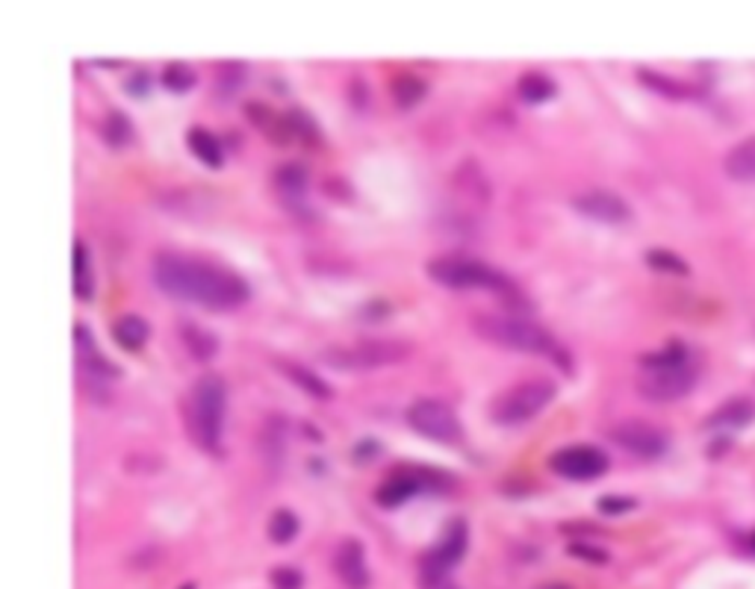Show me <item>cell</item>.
Masks as SVG:
<instances>
[{"label": "cell", "instance_id": "6da1fadb", "mask_svg": "<svg viewBox=\"0 0 755 589\" xmlns=\"http://www.w3.org/2000/svg\"><path fill=\"white\" fill-rule=\"evenodd\" d=\"M154 281L174 298L195 301L210 309L239 307L248 298V283L236 272L180 253L154 257Z\"/></svg>", "mask_w": 755, "mask_h": 589}, {"label": "cell", "instance_id": "7a4b0ae2", "mask_svg": "<svg viewBox=\"0 0 755 589\" xmlns=\"http://www.w3.org/2000/svg\"><path fill=\"white\" fill-rule=\"evenodd\" d=\"M641 365L646 372L638 377V393L650 401H676L697 386V365L690 363V351L681 342L641 356Z\"/></svg>", "mask_w": 755, "mask_h": 589}, {"label": "cell", "instance_id": "3957f363", "mask_svg": "<svg viewBox=\"0 0 755 589\" xmlns=\"http://www.w3.org/2000/svg\"><path fill=\"white\" fill-rule=\"evenodd\" d=\"M227 386L218 374H201L189 389L187 424L192 440L204 451H222V431H225Z\"/></svg>", "mask_w": 755, "mask_h": 589}, {"label": "cell", "instance_id": "277c9868", "mask_svg": "<svg viewBox=\"0 0 755 589\" xmlns=\"http://www.w3.org/2000/svg\"><path fill=\"white\" fill-rule=\"evenodd\" d=\"M428 274L449 290H491L502 295H517V286L508 274L496 272L487 262L461 253H443L428 262Z\"/></svg>", "mask_w": 755, "mask_h": 589}, {"label": "cell", "instance_id": "5b68a950", "mask_svg": "<svg viewBox=\"0 0 755 589\" xmlns=\"http://www.w3.org/2000/svg\"><path fill=\"white\" fill-rule=\"evenodd\" d=\"M478 337L499 342L505 348L517 351H531V354H555V339L546 328H540L529 318L519 316H478L475 318Z\"/></svg>", "mask_w": 755, "mask_h": 589}, {"label": "cell", "instance_id": "8992f818", "mask_svg": "<svg viewBox=\"0 0 755 589\" xmlns=\"http://www.w3.org/2000/svg\"><path fill=\"white\" fill-rule=\"evenodd\" d=\"M557 386L549 377H529L522 384H514L502 395H496L491 404V416L499 424H522L531 416H538L549 401L555 398Z\"/></svg>", "mask_w": 755, "mask_h": 589}, {"label": "cell", "instance_id": "52a82bcc", "mask_svg": "<svg viewBox=\"0 0 755 589\" xmlns=\"http://www.w3.org/2000/svg\"><path fill=\"white\" fill-rule=\"evenodd\" d=\"M410 346L398 342V339H367L349 348H330L325 351V363L337 365V369H375V365H387L405 360Z\"/></svg>", "mask_w": 755, "mask_h": 589}, {"label": "cell", "instance_id": "ba28073f", "mask_svg": "<svg viewBox=\"0 0 755 589\" xmlns=\"http://www.w3.org/2000/svg\"><path fill=\"white\" fill-rule=\"evenodd\" d=\"M449 484L452 480L440 468H393L387 480L375 489V501L381 507H398L422 489H443Z\"/></svg>", "mask_w": 755, "mask_h": 589}, {"label": "cell", "instance_id": "9c48e42d", "mask_svg": "<svg viewBox=\"0 0 755 589\" xmlns=\"http://www.w3.org/2000/svg\"><path fill=\"white\" fill-rule=\"evenodd\" d=\"M407 421L416 433L437 442H458L461 440V419L458 412L440 398H419L410 404Z\"/></svg>", "mask_w": 755, "mask_h": 589}, {"label": "cell", "instance_id": "30bf717a", "mask_svg": "<svg viewBox=\"0 0 755 589\" xmlns=\"http://www.w3.org/2000/svg\"><path fill=\"white\" fill-rule=\"evenodd\" d=\"M552 472L570 480H596L608 472V454L596 445L576 442V445H564L549 457Z\"/></svg>", "mask_w": 755, "mask_h": 589}, {"label": "cell", "instance_id": "8fae6325", "mask_svg": "<svg viewBox=\"0 0 755 589\" xmlns=\"http://www.w3.org/2000/svg\"><path fill=\"white\" fill-rule=\"evenodd\" d=\"M466 543H470V528H466L463 519H454V522L446 524L440 540L422 557V578H446L454 563L466 554Z\"/></svg>", "mask_w": 755, "mask_h": 589}, {"label": "cell", "instance_id": "7c38bea8", "mask_svg": "<svg viewBox=\"0 0 755 589\" xmlns=\"http://www.w3.org/2000/svg\"><path fill=\"white\" fill-rule=\"evenodd\" d=\"M611 440L638 457H661L667 451V433L641 419H626L611 428Z\"/></svg>", "mask_w": 755, "mask_h": 589}, {"label": "cell", "instance_id": "4fadbf2b", "mask_svg": "<svg viewBox=\"0 0 755 589\" xmlns=\"http://www.w3.org/2000/svg\"><path fill=\"white\" fill-rule=\"evenodd\" d=\"M573 204H576L582 216L605 222V225H620V222L632 216V209H629L623 197L617 192H608V189H587V192L573 197Z\"/></svg>", "mask_w": 755, "mask_h": 589}, {"label": "cell", "instance_id": "5bb4252c", "mask_svg": "<svg viewBox=\"0 0 755 589\" xmlns=\"http://www.w3.org/2000/svg\"><path fill=\"white\" fill-rule=\"evenodd\" d=\"M75 342H77V365H80V374H83L86 381L104 384V381H113V377L122 374L113 363H110V360H104L101 351H98L92 333H89V328H86L83 321H77L75 325Z\"/></svg>", "mask_w": 755, "mask_h": 589}, {"label": "cell", "instance_id": "9a60e30c", "mask_svg": "<svg viewBox=\"0 0 755 589\" xmlns=\"http://www.w3.org/2000/svg\"><path fill=\"white\" fill-rule=\"evenodd\" d=\"M334 571L340 575V580L349 589H367L369 587V566L367 552L360 540H342L334 552Z\"/></svg>", "mask_w": 755, "mask_h": 589}, {"label": "cell", "instance_id": "2e32d148", "mask_svg": "<svg viewBox=\"0 0 755 589\" xmlns=\"http://www.w3.org/2000/svg\"><path fill=\"white\" fill-rule=\"evenodd\" d=\"M246 113H248V118H251V122H255L257 127H260V131L274 141V145H290V141L295 139L293 127H290V118L281 113H274L269 103H260V101L246 103Z\"/></svg>", "mask_w": 755, "mask_h": 589}, {"label": "cell", "instance_id": "e0dca14e", "mask_svg": "<svg viewBox=\"0 0 755 589\" xmlns=\"http://www.w3.org/2000/svg\"><path fill=\"white\" fill-rule=\"evenodd\" d=\"M723 171L737 183H755V136L737 141L723 159Z\"/></svg>", "mask_w": 755, "mask_h": 589}, {"label": "cell", "instance_id": "ac0fdd59", "mask_svg": "<svg viewBox=\"0 0 755 589\" xmlns=\"http://www.w3.org/2000/svg\"><path fill=\"white\" fill-rule=\"evenodd\" d=\"M755 419L753 398H732L706 419V428H746Z\"/></svg>", "mask_w": 755, "mask_h": 589}, {"label": "cell", "instance_id": "d6986e66", "mask_svg": "<svg viewBox=\"0 0 755 589\" xmlns=\"http://www.w3.org/2000/svg\"><path fill=\"white\" fill-rule=\"evenodd\" d=\"M274 365H278L295 386H302L304 393L313 395V398H330V386L322 381L319 374L311 372L307 365L293 363V360H274Z\"/></svg>", "mask_w": 755, "mask_h": 589}, {"label": "cell", "instance_id": "ffe728a7", "mask_svg": "<svg viewBox=\"0 0 755 589\" xmlns=\"http://www.w3.org/2000/svg\"><path fill=\"white\" fill-rule=\"evenodd\" d=\"M113 339L122 348H127V351H139L145 346V339H148V321L142 316L127 313V316H122L113 325Z\"/></svg>", "mask_w": 755, "mask_h": 589}, {"label": "cell", "instance_id": "44dd1931", "mask_svg": "<svg viewBox=\"0 0 755 589\" xmlns=\"http://www.w3.org/2000/svg\"><path fill=\"white\" fill-rule=\"evenodd\" d=\"M180 337H183V342L189 346V351L195 354V360H210V356H216L218 339L216 333H210L207 328H201L195 321H183V325H180Z\"/></svg>", "mask_w": 755, "mask_h": 589}, {"label": "cell", "instance_id": "7402d4cb", "mask_svg": "<svg viewBox=\"0 0 755 589\" xmlns=\"http://www.w3.org/2000/svg\"><path fill=\"white\" fill-rule=\"evenodd\" d=\"M187 141L189 148H192V154H195L204 166H210V169H218V166H222V145H218V139L213 133L204 131V127H192V131L187 133Z\"/></svg>", "mask_w": 755, "mask_h": 589}, {"label": "cell", "instance_id": "603a6c76", "mask_svg": "<svg viewBox=\"0 0 755 589\" xmlns=\"http://www.w3.org/2000/svg\"><path fill=\"white\" fill-rule=\"evenodd\" d=\"M517 92L522 101L529 103L549 101V98L555 94V80L549 75H543V71H526V75L517 80Z\"/></svg>", "mask_w": 755, "mask_h": 589}, {"label": "cell", "instance_id": "cb8c5ba5", "mask_svg": "<svg viewBox=\"0 0 755 589\" xmlns=\"http://www.w3.org/2000/svg\"><path fill=\"white\" fill-rule=\"evenodd\" d=\"M390 89H393V101H396L398 106H414V103L422 101V94L428 92V86H425L422 77L410 75V71H402V75L393 77Z\"/></svg>", "mask_w": 755, "mask_h": 589}, {"label": "cell", "instance_id": "d4e9b609", "mask_svg": "<svg viewBox=\"0 0 755 589\" xmlns=\"http://www.w3.org/2000/svg\"><path fill=\"white\" fill-rule=\"evenodd\" d=\"M307 169H304L302 162H281L278 166V171H274V183H278V189H281L283 195L290 197H298L307 189Z\"/></svg>", "mask_w": 755, "mask_h": 589}, {"label": "cell", "instance_id": "484cf974", "mask_svg": "<svg viewBox=\"0 0 755 589\" xmlns=\"http://www.w3.org/2000/svg\"><path fill=\"white\" fill-rule=\"evenodd\" d=\"M263 454L269 457V463H278V460H283V454H286V421L278 419V416H272L269 419V424H266L263 431Z\"/></svg>", "mask_w": 755, "mask_h": 589}, {"label": "cell", "instance_id": "4316f807", "mask_svg": "<svg viewBox=\"0 0 755 589\" xmlns=\"http://www.w3.org/2000/svg\"><path fill=\"white\" fill-rule=\"evenodd\" d=\"M298 533V516L286 507H278L269 519V540L278 545H286Z\"/></svg>", "mask_w": 755, "mask_h": 589}, {"label": "cell", "instance_id": "83f0119b", "mask_svg": "<svg viewBox=\"0 0 755 589\" xmlns=\"http://www.w3.org/2000/svg\"><path fill=\"white\" fill-rule=\"evenodd\" d=\"M75 292L77 298L89 301L94 295V281L89 274V253H86V245L77 239L75 242Z\"/></svg>", "mask_w": 755, "mask_h": 589}, {"label": "cell", "instance_id": "f1b7e54d", "mask_svg": "<svg viewBox=\"0 0 755 589\" xmlns=\"http://www.w3.org/2000/svg\"><path fill=\"white\" fill-rule=\"evenodd\" d=\"M101 131H104V139L110 141L113 148H124V145L133 139V124L122 110H113V113L106 115Z\"/></svg>", "mask_w": 755, "mask_h": 589}, {"label": "cell", "instance_id": "f546056e", "mask_svg": "<svg viewBox=\"0 0 755 589\" xmlns=\"http://www.w3.org/2000/svg\"><path fill=\"white\" fill-rule=\"evenodd\" d=\"M641 80L646 86H652L655 92L667 94V98H688L690 94V86L679 83V80H671V77L658 75V71H652V68H641Z\"/></svg>", "mask_w": 755, "mask_h": 589}, {"label": "cell", "instance_id": "4dcf8cb0", "mask_svg": "<svg viewBox=\"0 0 755 589\" xmlns=\"http://www.w3.org/2000/svg\"><path fill=\"white\" fill-rule=\"evenodd\" d=\"M162 83L169 86L171 92H183V89L195 83V71L187 63H169L162 68Z\"/></svg>", "mask_w": 755, "mask_h": 589}, {"label": "cell", "instance_id": "1f68e13d", "mask_svg": "<svg viewBox=\"0 0 755 589\" xmlns=\"http://www.w3.org/2000/svg\"><path fill=\"white\" fill-rule=\"evenodd\" d=\"M646 262H650L652 269H658V272L688 274V262L681 260L679 253H673V251H661V248H652V251H646Z\"/></svg>", "mask_w": 755, "mask_h": 589}, {"label": "cell", "instance_id": "d6a6232c", "mask_svg": "<svg viewBox=\"0 0 755 589\" xmlns=\"http://www.w3.org/2000/svg\"><path fill=\"white\" fill-rule=\"evenodd\" d=\"M286 118H290L293 136H298V139H304V141H311V145H316V141H319V127H316V122H313L311 115L304 113V110H290V113H286Z\"/></svg>", "mask_w": 755, "mask_h": 589}, {"label": "cell", "instance_id": "836d02e7", "mask_svg": "<svg viewBox=\"0 0 755 589\" xmlns=\"http://www.w3.org/2000/svg\"><path fill=\"white\" fill-rule=\"evenodd\" d=\"M304 578L302 571L293 566H274L272 569V587L274 589H302Z\"/></svg>", "mask_w": 755, "mask_h": 589}, {"label": "cell", "instance_id": "e575fe53", "mask_svg": "<svg viewBox=\"0 0 755 589\" xmlns=\"http://www.w3.org/2000/svg\"><path fill=\"white\" fill-rule=\"evenodd\" d=\"M243 77H246V63H222L218 66V80L225 83V89H236L243 83Z\"/></svg>", "mask_w": 755, "mask_h": 589}, {"label": "cell", "instance_id": "d590c367", "mask_svg": "<svg viewBox=\"0 0 755 589\" xmlns=\"http://www.w3.org/2000/svg\"><path fill=\"white\" fill-rule=\"evenodd\" d=\"M632 507H634L632 498H620V496L599 498V510H602V513H626V510H632Z\"/></svg>", "mask_w": 755, "mask_h": 589}, {"label": "cell", "instance_id": "8d00e7d4", "mask_svg": "<svg viewBox=\"0 0 755 589\" xmlns=\"http://www.w3.org/2000/svg\"><path fill=\"white\" fill-rule=\"evenodd\" d=\"M127 92L131 94H145L148 92V86H151V75L145 71V68H136L131 77H127Z\"/></svg>", "mask_w": 755, "mask_h": 589}, {"label": "cell", "instance_id": "74e56055", "mask_svg": "<svg viewBox=\"0 0 755 589\" xmlns=\"http://www.w3.org/2000/svg\"><path fill=\"white\" fill-rule=\"evenodd\" d=\"M570 554H576V557H585V560H594V563L608 560V554H605L602 548H596V545H585V543L570 545Z\"/></svg>", "mask_w": 755, "mask_h": 589}, {"label": "cell", "instance_id": "f35d334b", "mask_svg": "<svg viewBox=\"0 0 755 589\" xmlns=\"http://www.w3.org/2000/svg\"><path fill=\"white\" fill-rule=\"evenodd\" d=\"M378 454H381V445H378L375 440H363V442H360V445H358V449H354V457H358V460L378 457Z\"/></svg>", "mask_w": 755, "mask_h": 589}, {"label": "cell", "instance_id": "ab89813d", "mask_svg": "<svg viewBox=\"0 0 755 589\" xmlns=\"http://www.w3.org/2000/svg\"><path fill=\"white\" fill-rule=\"evenodd\" d=\"M422 589H458L449 578H422Z\"/></svg>", "mask_w": 755, "mask_h": 589}, {"label": "cell", "instance_id": "60d3db41", "mask_svg": "<svg viewBox=\"0 0 755 589\" xmlns=\"http://www.w3.org/2000/svg\"><path fill=\"white\" fill-rule=\"evenodd\" d=\"M543 589H573V587H566V584H546Z\"/></svg>", "mask_w": 755, "mask_h": 589}, {"label": "cell", "instance_id": "b9f144b4", "mask_svg": "<svg viewBox=\"0 0 755 589\" xmlns=\"http://www.w3.org/2000/svg\"><path fill=\"white\" fill-rule=\"evenodd\" d=\"M180 589H195V587H180Z\"/></svg>", "mask_w": 755, "mask_h": 589}, {"label": "cell", "instance_id": "7bdbcfd3", "mask_svg": "<svg viewBox=\"0 0 755 589\" xmlns=\"http://www.w3.org/2000/svg\"><path fill=\"white\" fill-rule=\"evenodd\" d=\"M753 543H755V540H753Z\"/></svg>", "mask_w": 755, "mask_h": 589}]
</instances>
